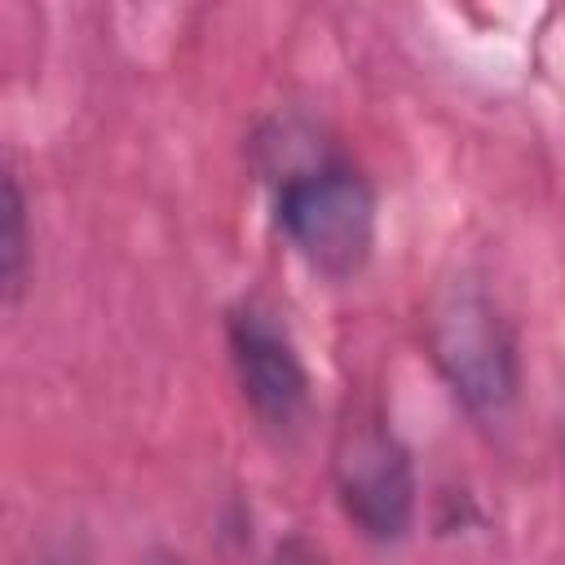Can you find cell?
<instances>
[{"instance_id": "obj_7", "label": "cell", "mask_w": 565, "mask_h": 565, "mask_svg": "<svg viewBox=\"0 0 565 565\" xmlns=\"http://www.w3.org/2000/svg\"><path fill=\"white\" fill-rule=\"evenodd\" d=\"M53 565H79V561H53Z\"/></svg>"}, {"instance_id": "obj_4", "label": "cell", "mask_w": 565, "mask_h": 565, "mask_svg": "<svg viewBox=\"0 0 565 565\" xmlns=\"http://www.w3.org/2000/svg\"><path fill=\"white\" fill-rule=\"evenodd\" d=\"M225 353L252 419L274 437L296 433L309 415L313 380L282 313L256 296L234 300L225 309Z\"/></svg>"}, {"instance_id": "obj_5", "label": "cell", "mask_w": 565, "mask_h": 565, "mask_svg": "<svg viewBox=\"0 0 565 565\" xmlns=\"http://www.w3.org/2000/svg\"><path fill=\"white\" fill-rule=\"evenodd\" d=\"M31 247H35L31 203H26L22 177L9 168L0 185V296L9 309H18L31 287Z\"/></svg>"}, {"instance_id": "obj_1", "label": "cell", "mask_w": 565, "mask_h": 565, "mask_svg": "<svg viewBox=\"0 0 565 565\" xmlns=\"http://www.w3.org/2000/svg\"><path fill=\"white\" fill-rule=\"evenodd\" d=\"M256 159L269 181V221L282 243L318 278H358L380 243L375 181L344 150L282 119L256 137Z\"/></svg>"}, {"instance_id": "obj_6", "label": "cell", "mask_w": 565, "mask_h": 565, "mask_svg": "<svg viewBox=\"0 0 565 565\" xmlns=\"http://www.w3.org/2000/svg\"><path fill=\"white\" fill-rule=\"evenodd\" d=\"M146 565H190L181 552H172V547H154L150 556H146Z\"/></svg>"}, {"instance_id": "obj_2", "label": "cell", "mask_w": 565, "mask_h": 565, "mask_svg": "<svg viewBox=\"0 0 565 565\" xmlns=\"http://www.w3.org/2000/svg\"><path fill=\"white\" fill-rule=\"evenodd\" d=\"M424 349L455 397V406L477 424H499L521 397V340L503 305L486 282L459 274L428 296Z\"/></svg>"}, {"instance_id": "obj_3", "label": "cell", "mask_w": 565, "mask_h": 565, "mask_svg": "<svg viewBox=\"0 0 565 565\" xmlns=\"http://www.w3.org/2000/svg\"><path fill=\"white\" fill-rule=\"evenodd\" d=\"M327 472L335 508L358 539L375 547H397L411 539L419 516L415 455L380 402L358 397L340 411Z\"/></svg>"}]
</instances>
